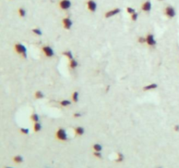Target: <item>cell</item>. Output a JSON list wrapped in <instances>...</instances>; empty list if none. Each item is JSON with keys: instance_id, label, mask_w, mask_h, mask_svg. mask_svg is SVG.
Returning a JSON list of instances; mask_svg holds the SVG:
<instances>
[{"instance_id": "cell-24", "label": "cell", "mask_w": 179, "mask_h": 168, "mask_svg": "<svg viewBox=\"0 0 179 168\" xmlns=\"http://www.w3.org/2000/svg\"><path fill=\"white\" fill-rule=\"evenodd\" d=\"M32 32H33L34 34H36V35H42V32H41L40 30L38 29V28H35V29H32Z\"/></svg>"}, {"instance_id": "cell-32", "label": "cell", "mask_w": 179, "mask_h": 168, "mask_svg": "<svg viewBox=\"0 0 179 168\" xmlns=\"http://www.w3.org/2000/svg\"><path fill=\"white\" fill-rule=\"evenodd\" d=\"M5 168H12V167H5Z\"/></svg>"}, {"instance_id": "cell-29", "label": "cell", "mask_w": 179, "mask_h": 168, "mask_svg": "<svg viewBox=\"0 0 179 168\" xmlns=\"http://www.w3.org/2000/svg\"><path fill=\"white\" fill-rule=\"evenodd\" d=\"M138 42L141 43V44H143V43H146V37H138Z\"/></svg>"}, {"instance_id": "cell-6", "label": "cell", "mask_w": 179, "mask_h": 168, "mask_svg": "<svg viewBox=\"0 0 179 168\" xmlns=\"http://www.w3.org/2000/svg\"><path fill=\"white\" fill-rule=\"evenodd\" d=\"M87 6L88 11H91V12H94L96 11V9H97V4L94 0H88L87 2Z\"/></svg>"}, {"instance_id": "cell-23", "label": "cell", "mask_w": 179, "mask_h": 168, "mask_svg": "<svg viewBox=\"0 0 179 168\" xmlns=\"http://www.w3.org/2000/svg\"><path fill=\"white\" fill-rule=\"evenodd\" d=\"M19 15L20 16L21 18H24L25 16L26 15V11L24 8H19Z\"/></svg>"}, {"instance_id": "cell-18", "label": "cell", "mask_w": 179, "mask_h": 168, "mask_svg": "<svg viewBox=\"0 0 179 168\" xmlns=\"http://www.w3.org/2000/svg\"><path fill=\"white\" fill-rule=\"evenodd\" d=\"M93 149L94 151H101L102 150V146L100 144H94L93 146Z\"/></svg>"}, {"instance_id": "cell-9", "label": "cell", "mask_w": 179, "mask_h": 168, "mask_svg": "<svg viewBox=\"0 0 179 168\" xmlns=\"http://www.w3.org/2000/svg\"><path fill=\"white\" fill-rule=\"evenodd\" d=\"M146 43H147V44L150 45V46H154V45H155V40L153 34L150 33L147 35V37H146Z\"/></svg>"}, {"instance_id": "cell-27", "label": "cell", "mask_w": 179, "mask_h": 168, "mask_svg": "<svg viewBox=\"0 0 179 168\" xmlns=\"http://www.w3.org/2000/svg\"><path fill=\"white\" fill-rule=\"evenodd\" d=\"M20 132L23 133V134H25V135H26V134L29 133V129H27V128H21Z\"/></svg>"}, {"instance_id": "cell-20", "label": "cell", "mask_w": 179, "mask_h": 168, "mask_svg": "<svg viewBox=\"0 0 179 168\" xmlns=\"http://www.w3.org/2000/svg\"><path fill=\"white\" fill-rule=\"evenodd\" d=\"M39 116H38V114H36V113H33V114L31 115V121H33L34 123H36V122H39Z\"/></svg>"}, {"instance_id": "cell-34", "label": "cell", "mask_w": 179, "mask_h": 168, "mask_svg": "<svg viewBox=\"0 0 179 168\" xmlns=\"http://www.w3.org/2000/svg\"><path fill=\"white\" fill-rule=\"evenodd\" d=\"M158 168H161V167H158Z\"/></svg>"}, {"instance_id": "cell-31", "label": "cell", "mask_w": 179, "mask_h": 168, "mask_svg": "<svg viewBox=\"0 0 179 168\" xmlns=\"http://www.w3.org/2000/svg\"><path fill=\"white\" fill-rule=\"evenodd\" d=\"M174 130H175L176 131H179V126H178V125H177V126H174Z\"/></svg>"}, {"instance_id": "cell-1", "label": "cell", "mask_w": 179, "mask_h": 168, "mask_svg": "<svg viewBox=\"0 0 179 168\" xmlns=\"http://www.w3.org/2000/svg\"><path fill=\"white\" fill-rule=\"evenodd\" d=\"M14 49L17 53L23 56L24 57H26V56H27V51H26V48L25 47V45H23L22 44H16L14 45Z\"/></svg>"}, {"instance_id": "cell-19", "label": "cell", "mask_w": 179, "mask_h": 168, "mask_svg": "<svg viewBox=\"0 0 179 168\" xmlns=\"http://www.w3.org/2000/svg\"><path fill=\"white\" fill-rule=\"evenodd\" d=\"M59 104H60V105H62V106H68V105H71V101H69V100L67 99H64V100H61L60 102H59Z\"/></svg>"}, {"instance_id": "cell-22", "label": "cell", "mask_w": 179, "mask_h": 168, "mask_svg": "<svg viewBox=\"0 0 179 168\" xmlns=\"http://www.w3.org/2000/svg\"><path fill=\"white\" fill-rule=\"evenodd\" d=\"M72 99L74 102H77L78 99H79V93H77V92H74V93H73L72 94Z\"/></svg>"}, {"instance_id": "cell-12", "label": "cell", "mask_w": 179, "mask_h": 168, "mask_svg": "<svg viewBox=\"0 0 179 168\" xmlns=\"http://www.w3.org/2000/svg\"><path fill=\"white\" fill-rule=\"evenodd\" d=\"M157 88V85L156 84H150V85H145L143 87V91H150V90H154V89Z\"/></svg>"}, {"instance_id": "cell-5", "label": "cell", "mask_w": 179, "mask_h": 168, "mask_svg": "<svg viewBox=\"0 0 179 168\" xmlns=\"http://www.w3.org/2000/svg\"><path fill=\"white\" fill-rule=\"evenodd\" d=\"M120 12H121V9H119V8H115V9L107 11V12L105 13V15H104V17H105L106 19H109V18L114 17V16H115V15H117Z\"/></svg>"}, {"instance_id": "cell-25", "label": "cell", "mask_w": 179, "mask_h": 168, "mask_svg": "<svg viewBox=\"0 0 179 168\" xmlns=\"http://www.w3.org/2000/svg\"><path fill=\"white\" fill-rule=\"evenodd\" d=\"M127 12L128 13V14L132 15V14H134L135 12H136V11H135V10L134 9V8H132V7H128V8H127Z\"/></svg>"}, {"instance_id": "cell-16", "label": "cell", "mask_w": 179, "mask_h": 168, "mask_svg": "<svg viewBox=\"0 0 179 168\" xmlns=\"http://www.w3.org/2000/svg\"><path fill=\"white\" fill-rule=\"evenodd\" d=\"M13 161H14L16 164H19V163L23 162V158L21 157L20 155H17V156H15V157L13 158Z\"/></svg>"}, {"instance_id": "cell-28", "label": "cell", "mask_w": 179, "mask_h": 168, "mask_svg": "<svg viewBox=\"0 0 179 168\" xmlns=\"http://www.w3.org/2000/svg\"><path fill=\"white\" fill-rule=\"evenodd\" d=\"M94 157L98 158V159H102V153H101V151H94Z\"/></svg>"}, {"instance_id": "cell-14", "label": "cell", "mask_w": 179, "mask_h": 168, "mask_svg": "<svg viewBox=\"0 0 179 168\" xmlns=\"http://www.w3.org/2000/svg\"><path fill=\"white\" fill-rule=\"evenodd\" d=\"M41 128H42V126H41V125L39 124V122H36V123H34L33 131H35V132H38V131H39L41 130Z\"/></svg>"}, {"instance_id": "cell-15", "label": "cell", "mask_w": 179, "mask_h": 168, "mask_svg": "<svg viewBox=\"0 0 179 168\" xmlns=\"http://www.w3.org/2000/svg\"><path fill=\"white\" fill-rule=\"evenodd\" d=\"M77 65H78V63L76 60H74V59L70 60V62H69V67H70L71 69H75L76 67H77Z\"/></svg>"}, {"instance_id": "cell-17", "label": "cell", "mask_w": 179, "mask_h": 168, "mask_svg": "<svg viewBox=\"0 0 179 168\" xmlns=\"http://www.w3.org/2000/svg\"><path fill=\"white\" fill-rule=\"evenodd\" d=\"M34 97H35L37 99H41V98H44V94H43L42 92L38 91V92H36L35 93V94H34Z\"/></svg>"}, {"instance_id": "cell-4", "label": "cell", "mask_w": 179, "mask_h": 168, "mask_svg": "<svg viewBox=\"0 0 179 168\" xmlns=\"http://www.w3.org/2000/svg\"><path fill=\"white\" fill-rule=\"evenodd\" d=\"M59 5L61 10H68L70 9L72 3H71L70 0H60L59 3Z\"/></svg>"}, {"instance_id": "cell-10", "label": "cell", "mask_w": 179, "mask_h": 168, "mask_svg": "<svg viewBox=\"0 0 179 168\" xmlns=\"http://www.w3.org/2000/svg\"><path fill=\"white\" fill-rule=\"evenodd\" d=\"M151 8H152V4L151 3H150V1H145V2L142 4V10L143 11H145V12L150 11Z\"/></svg>"}, {"instance_id": "cell-33", "label": "cell", "mask_w": 179, "mask_h": 168, "mask_svg": "<svg viewBox=\"0 0 179 168\" xmlns=\"http://www.w3.org/2000/svg\"><path fill=\"white\" fill-rule=\"evenodd\" d=\"M158 1H163V0H158Z\"/></svg>"}, {"instance_id": "cell-26", "label": "cell", "mask_w": 179, "mask_h": 168, "mask_svg": "<svg viewBox=\"0 0 179 168\" xmlns=\"http://www.w3.org/2000/svg\"><path fill=\"white\" fill-rule=\"evenodd\" d=\"M137 19H138V13L135 12L134 14L131 15V20L132 21H136Z\"/></svg>"}, {"instance_id": "cell-8", "label": "cell", "mask_w": 179, "mask_h": 168, "mask_svg": "<svg viewBox=\"0 0 179 168\" xmlns=\"http://www.w3.org/2000/svg\"><path fill=\"white\" fill-rule=\"evenodd\" d=\"M42 52L47 57H51L54 55V52L50 46H44L42 48Z\"/></svg>"}, {"instance_id": "cell-3", "label": "cell", "mask_w": 179, "mask_h": 168, "mask_svg": "<svg viewBox=\"0 0 179 168\" xmlns=\"http://www.w3.org/2000/svg\"><path fill=\"white\" fill-rule=\"evenodd\" d=\"M164 14L167 18L172 19V18H174L176 16V11L172 6L169 5L164 9Z\"/></svg>"}, {"instance_id": "cell-11", "label": "cell", "mask_w": 179, "mask_h": 168, "mask_svg": "<svg viewBox=\"0 0 179 168\" xmlns=\"http://www.w3.org/2000/svg\"><path fill=\"white\" fill-rule=\"evenodd\" d=\"M74 132H75V134L78 135V136H81V135L84 134L85 130H84L83 127H81V126H78V127L74 128Z\"/></svg>"}, {"instance_id": "cell-13", "label": "cell", "mask_w": 179, "mask_h": 168, "mask_svg": "<svg viewBox=\"0 0 179 168\" xmlns=\"http://www.w3.org/2000/svg\"><path fill=\"white\" fill-rule=\"evenodd\" d=\"M62 54L65 56V57H67V58L69 59V60H72V59H74V56H73V53L70 52V51H66V52H64Z\"/></svg>"}, {"instance_id": "cell-30", "label": "cell", "mask_w": 179, "mask_h": 168, "mask_svg": "<svg viewBox=\"0 0 179 168\" xmlns=\"http://www.w3.org/2000/svg\"><path fill=\"white\" fill-rule=\"evenodd\" d=\"M80 116H81V114L79 112H76V113H74V118H79V117H80Z\"/></svg>"}, {"instance_id": "cell-2", "label": "cell", "mask_w": 179, "mask_h": 168, "mask_svg": "<svg viewBox=\"0 0 179 168\" xmlns=\"http://www.w3.org/2000/svg\"><path fill=\"white\" fill-rule=\"evenodd\" d=\"M56 138L60 141H66L67 139V131H65L63 128H59L58 131H56Z\"/></svg>"}, {"instance_id": "cell-21", "label": "cell", "mask_w": 179, "mask_h": 168, "mask_svg": "<svg viewBox=\"0 0 179 168\" xmlns=\"http://www.w3.org/2000/svg\"><path fill=\"white\" fill-rule=\"evenodd\" d=\"M123 159H124V156H123V154L122 153H117V158H116V162H118V163H121V162H122L123 161Z\"/></svg>"}, {"instance_id": "cell-7", "label": "cell", "mask_w": 179, "mask_h": 168, "mask_svg": "<svg viewBox=\"0 0 179 168\" xmlns=\"http://www.w3.org/2000/svg\"><path fill=\"white\" fill-rule=\"evenodd\" d=\"M62 24L65 29L70 30L73 25V22L69 18H64V19H62Z\"/></svg>"}]
</instances>
